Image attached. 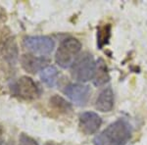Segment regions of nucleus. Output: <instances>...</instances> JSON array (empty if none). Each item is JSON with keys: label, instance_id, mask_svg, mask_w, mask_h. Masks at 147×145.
I'll return each mask as SVG.
<instances>
[{"label": "nucleus", "instance_id": "ddd939ff", "mask_svg": "<svg viewBox=\"0 0 147 145\" xmlns=\"http://www.w3.org/2000/svg\"><path fill=\"white\" fill-rule=\"evenodd\" d=\"M49 103L52 108H54L56 111L61 112V113H69L72 111V106L63 98V97L59 96V95H54L49 99Z\"/></svg>", "mask_w": 147, "mask_h": 145}, {"label": "nucleus", "instance_id": "4468645a", "mask_svg": "<svg viewBox=\"0 0 147 145\" xmlns=\"http://www.w3.org/2000/svg\"><path fill=\"white\" fill-rule=\"evenodd\" d=\"M19 145H38L36 140H34L32 137L28 136L25 134H21L19 136Z\"/></svg>", "mask_w": 147, "mask_h": 145}, {"label": "nucleus", "instance_id": "9d476101", "mask_svg": "<svg viewBox=\"0 0 147 145\" xmlns=\"http://www.w3.org/2000/svg\"><path fill=\"white\" fill-rule=\"evenodd\" d=\"M109 80H110V77H109L107 66L103 59H99L96 63V71L95 76L93 78V84L96 86H100L109 82Z\"/></svg>", "mask_w": 147, "mask_h": 145}, {"label": "nucleus", "instance_id": "f8f14e48", "mask_svg": "<svg viewBox=\"0 0 147 145\" xmlns=\"http://www.w3.org/2000/svg\"><path fill=\"white\" fill-rule=\"evenodd\" d=\"M111 32L112 27L110 24H105L97 28V46L99 49H102L109 43V40L111 38Z\"/></svg>", "mask_w": 147, "mask_h": 145}, {"label": "nucleus", "instance_id": "f257e3e1", "mask_svg": "<svg viewBox=\"0 0 147 145\" xmlns=\"http://www.w3.org/2000/svg\"><path fill=\"white\" fill-rule=\"evenodd\" d=\"M130 125L124 119L110 123L93 139L94 145H125L130 138Z\"/></svg>", "mask_w": 147, "mask_h": 145}, {"label": "nucleus", "instance_id": "f03ea898", "mask_svg": "<svg viewBox=\"0 0 147 145\" xmlns=\"http://www.w3.org/2000/svg\"><path fill=\"white\" fill-rule=\"evenodd\" d=\"M96 63L93 56L88 52L80 54L71 67V75L74 80L85 82L92 80L95 76Z\"/></svg>", "mask_w": 147, "mask_h": 145}, {"label": "nucleus", "instance_id": "f3484780", "mask_svg": "<svg viewBox=\"0 0 147 145\" xmlns=\"http://www.w3.org/2000/svg\"><path fill=\"white\" fill-rule=\"evenodd\" d=\"M11 145H13V144H11Z\"/></svg>", "mask_w": 147, "mask_h": 145}, {"label": "nucleus", "instance_id": "20e7f679", "mask_svg": "<svg viewBox=\"0 0 147 145\" xmlns=\"http://www.w3.org/2000/svg\"><path fill=\"white\" fill-rule=\"evenodd\" d=\"M23 43L28 51H30L34 55H39L41 57L50 54L55 45L54 40L45 35L26 36Z\"/></svg>", "mask_w": 147, "mask_h": 145}, {"label": "nucleus", "instance_id": "0eeeda50", "mask_svg": "<svg viewBox=\"0 0 147 145\" xmlns=\"http://www.w3.org/2000/svg\"><path fill=\"white\" fill-rule=\"evenodd\" d=\"M102 120L100 116L95 112H84L80 114L79 119V127L82 132L86 135L95 134L101 127Z\"/></svg>", "mask_w": 147, "mask_h": 145}, {"label": "nucleus", "instance_id": "7ed1b4c3", "mask_svg": "<svg viewBox=\"0 0 147 145\" xmlns=\"http://www.w3.org/2000/svg\"><path fill=\"white\" fill-rule=\"evenodd\" d=\"M80 50H82V43L80 40L74 37L66 38L61 42L56 52V63L63 69L72 67Z\"/></svg>", "mask_w": 147, "mask_h": 145}, {"label": "nucleus", "instance_id": "2eb2a0df", "mask_svg": "<svg viewBox=\"0 0 147 145\" xmlns=\"http://www.w3.org/2000/svg\"><path fill=\"white\" fill-rule=\"evenodd\" d=\"M3 143V129L0 127V145H2Z\"/></svg>", "mask_w": 147, "mask_h": 145}, {"label": "nucleus", "instance_id": "6e6552de", "mask_svg": "<svg viewBox=\"0 0 147 145\" xmlns=\"http://www.w3.org/2000/svg\"><path fill=\"white\" fill-rule=\"evenodd\" d=\"M49 60L45 57L35 56L32 54H25L21 57V65L26 72L30 74H36L41 72L44 68L47 67Z\"/></svg>", "mask_w": 147, "mask_h": 145}, {"label": "nucleus", "instance_id": "dca6fc26", "mask_svg": "<svg viewBox=\"0 0 147 145\" xmlns=\"http://www.w3.org/2000/svg\"><path fill=\"white\" fill-rule=\"evenodd\" d=\"M44 145H57V144L54 143V142H52V141H49V142H46Z\"/></svg>", "mask_w": 147, "mask_h": 145}, {"label": "nucleus", "instance_id": "423d86ee", "mask_svg": "<svg viewBox=\"0 0 147 145\" xmlns=\"http://www.w3.org/2000/svg\"><path fill=\"white\" fill-rule=\"evenodd\" d=\"M63 92L76 105L84 106L89 100L91 90L88 85L82 84H70L66 85Z\"/></svg>", "mask_w": 147, "mask_h": 145}, {"label": "nucleus", "instance_id": "9b49d317", "mask_svg": "<svg viewBox=\"0 0 147 145\" xmlns=\"http://www.w3.org/2000/svg\"><path fill=\"white\" fill-rule=\"evenodd\" d=\"M58 78V70L54 66H47L40 72V80L48 87H54Z\"/></svg>", "mask_w": 147, "mask_h": 145}, {"label": "nucleus", "instance_id": "1a4fd4ad", "mask_svg": "<svg viewBox=\"0 0 147 145\" xmlns=\"http://www.w3.org/2000/svg\"><path fill=\"white\" fill-rule=\"evenodd\" d=\"M95 107L100 112H110L114 107V92L112 88L107 87L98 95L95 102Z\"/></svg>", "mask_w": 147, "mask_h": 145}, {"label": "nucleus", "instance_id": "39448f33", "mask_svg": "<svg viewBox=\"0 0 147 145\" xmlns=\"http://www.w3.org/2000/svg\"><path fill=\"white\" fill-rule=\"evenodd\" d=\"M12 92L14 95L25 100H34L40 95L39 87L32 78L22 77L12 84Z\"/></svg>", "mask_w": 147, "mask_h": 145}]
</instances>
